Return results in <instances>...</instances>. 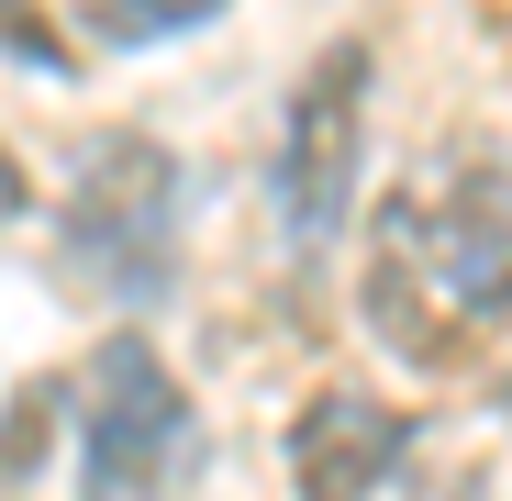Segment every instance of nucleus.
I'll use <instances>...</instances> for the list:
<instances>
[{
    "instance_id": "nucleus-9",
    "label": "nucleus",
    "mask_w": 512,
    "mask_h": 501,
    "mask_svg": "<svg viewBox=\"0 0 512 501\" xmlns=\"http://www.w3.org/2000/svg\"><path fill=\"white\" fill-rule=\"evenodd\" d=\"M446 501H479V490H446Z\"/></svg>"
},
{
    "instance_id": "nucleus-1",
    "label": "nucleus",
    "mask_w": 512,
    "mask_h": 501,
    "mask_svg": "<svg viewBox=\"0 0 512 501\" xmlns=\"http://www.w3.org/2000/svg\"><path fill=\"white\" fill-rule=\"evenodd\" d=\"M512 312V201L490 190H401L379 212V257H368V323L379 346L435 368L468 334Z\"/></svg>"
},
{
    "instance_id": "nucleus-8",
    "label": "nucleus",
    "mask_w": 512,
    "mask_h": 501,
    "mask_svg": "<svg viewBox=\"0 0 512 501\" xmlns=\"http://www.w3.org/2000/svg\"><path fill=\"white\" fill-rule=\"evenodd\" d=\"M23 212V167H12V145H0V223Z\"/></svg>"
},
{
    "instance_id": "nucleus-7",
    "label": "nucleus",
    "mask_w": 512,
    "mask_h": 501,
    "mask_svg": "<svg viewBox=\"0 0 512 501\" xmlns=\"http://www.w3.org/2000/svg\"><path fill=\"white\" fill-rule=\"evenodd\" d=\"M0 56H23V67H67V45H56V23L34 12V0H0Z\"/></svg>"
},
{
    "instance_id": "nucleus-2",
    "label": "nucleus",
    "mask_w": 512,
    "mask_h": 501,
    "mask_svg": "<svg viewBox=\"0 0 512 501\" xmlns=\"http://www.w3.org/2000/svg\"><path fill=\"white\" fill-rule=\"evenodd\" d=\"M190 468V390L145 334H101L78 368V479L90 501H167Z\"/></svg>"
},
{
    "instance_id": "nucleus-5",
    "label": "nucleus",
    "mask_w": 512,
    "mask_h": 501,
    "mask_svg": "<svg viewBox=\"0 0 512 501\" xmlns=\"http://www.w3.org/2000/svg\"><path fill=\"white\" fill-rule=\"evenodd\" d=\"M412 446V412L368 401V390H323L301 424H290V490L301 501H368Z\"/></svg>"
},
{
    "instance_id": "nucleus-6",
    "label": "nucleus",
    "mask_w": 512,
    "mask_h": 501,
    "mask_svg": "<svg viewBox=\"0 0 512 501\" xmlns=\"http://www.w3.org/2000/svg\"><path fill=\"white\" fill-rule=\"evenodd\" d=\"M223 0H101V34H123V45H145V34H190V23H212Z\"/></svg>"
},
{
    "instance_id": "nucleus-10",
    "label": "nucleus",
    "mask_w": 512,
    "mask_h": 501,
    "mask_svg": "<svg viewBox=\"0 0 512 501\" xmlns=\"http://www.w3.org/2000/svg\"><path fill=\"white\" fill-rule=\"evenodd\" d=\"M501 401H512V390H501Z\"/></svg>"
},
{
    "instance_id": "nucleus-4",
    "label": "nucleus",
    "mask_w": 512,
    "mask_h": 501,
    "mask_svg": "<svg viewBox=\"0 0 512 501\" xmlns=\"http://www.w3.org/2000/svg\"><path fill=\"white\" fill-rule=\"evenodd\" d=\"M357 101H368V56H323L290 101V145H279V201H290V234H334L346 223V190H357Z\"/></svg>"
},
{
    "instance_id": "nucleus-3",
    "label": "nucleus",
    "mask_w": 512,
    "mask_h": 501,
    "mask_svg": "<svg viewBox=\"0 0 512 501\" xmlns=\"http://www.w3.org/2000/svg\"><path fill=\"white\" fill-rule=\"evenodd\" d=\"M67 257L112 301H156L179 268V156L156 134H101L67 179Z\"/></svg>"
}]
</instances>
